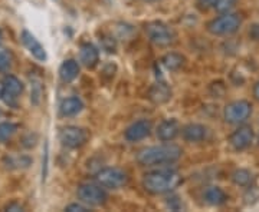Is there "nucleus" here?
Here are the masks:
<instances>
[{"label": "nucleus", "instance_id": "obj_1", "mask_svg": "<svg viewBox=\"0 0 259 212\" xmlns=\"http://www.w3.org/2000/svg\"><path fill=\"white\" fill-rule=\"evenodd\" d=\"M182 154H183L182 148L167 142V144L141 149L136 159L141 166L168 165V164L177 162L182 158Z\"/></svg>", "mask_w": 259, "mask_h": 212}, {"label": "nucleus", "instance_id": "obj_2", "mask_svg": "<svg viewBox=\"0 0 259 212\" xmlns=\"http://www.w3.org/2000/svg\"><path fill=\"white\" fill-rule=\"evenodd\" d=\"M182 182L183 178L175 169H158L146 174L141 184L150 194L161 195L175 191Z\"/></svg>", "mask_w": 259, "mask_h": 212}, {"label": "nucleus", "instance_id": "obj_3", "mask_svg": "<svg viewBox=\"0 0 259 212\" xmlns=\"http://www.w3.org/2000/svg\"><path fill=\"white\" fill-rule=\"evenodd\" d=\"M146 33L151 43L156 46L166 47L176 42V32L163 22H151L146 26Z\"/></svg>", "mask_w": 259, "mask_h": 212}, {"label": "nucleus", "instance_id": "obj_4", "mask_svg": "<svg viewBox=\"0 0 259 212\" xmlns=\"http://www.w3.org/2000/svg\"><path fill=\"white\" fill-rule=\"evenodd\" d=\"M242 19L239 15L235 13H223L222 16L213 19L207 25V30L214 36H228L235 33L241 28Z\"/></svg>", "mask_w": 259, "mask_h": 212}, {"label": "nucleus", "instance_id": "obj_5", "mask_svg": "<svg viewBox=\"0 0 259 212\" xmlns=\"http://www.w3.org/2000/svg\"><path fill=\"white\" fill-rule=\"evenodd\" d=\"M95 181L102 188L107 189H120L128 182V175L120 168H104L95 174Z\"/></svg>", "mask_w": 259, "mask_h": 212}, {"label": "nucleus", "instance_id": "obj_6", "mask_svg": "<svg viewBox=\"0 0 259 212\" xmlns=\"http://www.w3.org/2000/svg\"><path fill=\"white\" fill-rule=\"evenodd\" d=\"M76 195L81 202L90 206H101L108 199L105 188H102L100 184H90V182L79 185L76 189Z\"/></svg>", "mask_w": 259, "mask_h": 212}, {"label": "nucleus", "instance_id": "obj_7", "mask_svg": "<svg viewBox=\"0 0 259 212\" xmlns=\"http://www.w3.org/2000/svg\"><path fill=\"white\" fill-rule=\"evenodd\" d=\"M252 113V105L248 101H235L226 105L223 116L225 120L231 125H239L249 119Z\"/></svg>", "mask_w": 259, "mask_h": 212}, {"label": "nucleus", "instance_id": "obj_8", "mask_svg": "<svg viewBox=\"0 0 259 212\" xmlns=\"http://www.w3.org/2000/svg\"><path fill=\"white\" fill-rule=\"evenodd\" d=\"M90 138L88 130L78 126H65L59 132V140L61 144L66 148H81L87 144V140Z\"/></svg>", "mask_w": 259, "mask_h": 212}, {"label": "nucleus", "instance_id": "obj_9", "mask_svg": "<svg viewBox=\"0 0 259 212\" xmlns=\"http://www.w3.org/2000/svg\"><path fill=\"white\" fill-rule=\"evenodd\" d=\"M23 92V83L20 82L16 76L9 75L3 81V95L2 99L9 106H16L18 105L19 96Z\"/></svg>", "mask_w": 259, "mask_h": 212}, {"label": "nucleus", "instance_id": "obj_10", "mask_svg": "<svg viewBox=\"0 0 259 212\" xmlns=\"http://www.w3.org/2000/svg\"><path fill=\"white\" fill-rule=\"evenodd\" d=\"M153 129V123L151 120L148 119H140L134 123H131L128 128L125 129V133L124 136L128 142H139V140H143L144 138H147L150 135V132Z\"/></svg>", "mask_w": 259, "mask_h": 212}, {"label": "nucleus", "instance_id": "obj_11", "mask_svg": "<svg viewBox=\"0 0 259 212\" xmlns=\"http://www.w3.org/2000/svg\"><path fill=\"white\" fill-rule=\"evenodd\" d=\"M253 140V130L249 126H241L239 129H236L229 138V144L233 149L236 151H243L249 147Z\"/></svg>", "mask_w": 259, "mask_h": 212}, {"label": "nucleus", "instance_id": "obj_12", "mask_svg": "<svg viewBox=\"0 0 259 212\" xmlns=\"http://www.w3.org/2000/svg\"><path fill=\"white\" fill-rule=\"evenodd\" d=\"M22 42H23V45L30 52V55L33 56L36 60H39V62H45L47 60L48 55L45 47L39 43V40L30 32H28V30L22 32Z\"/></svg>", "mask_w": 259, "mask_h": 212}, {"label": "nucleus", "instance_id": "obj_13", "mask_svg": "<svg viewBox=\"0 0 259 212\" xmlns=\"http://www.w3.org/2000/svg\"><path fill=\"white\" fill-rule=\"evenodd\" d=\"M180 132V125L176 119H166L160 122V125L156 129V135L163 142H170L176 138Z\"/></svg>", "mask_w": 259, "mask_h": 212}, {"label": "nucleus", "instance_id": "obj_14", "mask_svg": "<svg viewBox=\"0 0 259 212\" xmlns=\"http://www.w3.org/2000/svg\"><path fill=\"white\" fill-rule=\"evenodd\" d=\"M100 60V52L98 49L94 46L93 43H83L79 49V62L85 67L93 69L94 66L98 63Z\"/></svg>", "mask_w": 259, "mask_h": 212}, {"label": "nucleus", "instance_id": "obj_15", "mask_svg": "<svg viewBox=\"0 0 259 212\" xmlns=\"http://www.w3.org/2000/svg\"><path fill=\"white\" fill-rule=\"evenodd\" d=\"M79 75V63L74 59H68L59 66V78L64 83L74 82Z\"/></svg>", "mask_w": 259, "mask_h": 212}, {"label": "nucleus", "instance_id": "obj_16", "mask_svg": "<svg viewBox=\"0 0 259 212\" xmlns=\"http://www.w3.org/2000/svg\"><path fill=\"white\" fill-rule=\"evenodd\" d=\"M206 133H207V129L200 123H189L182 130V135L186 142H192V144L202 142L206 138Z\"/></svg>", "mask_w": 259, "mask_h": 212}, {"label": "nucleus", "instance_id": "obj_17", "mask_svg": "<svg viewBox=\"0 0 259 212\" xmlns=\"http://www.w3.org/2000/svg\"><path fill=\"white\" fill-rule=\"evenodd\" d=\"M148 98H150V101L154 102V103H158V105L160 103H166L171 98V89L167 86L166 83L158 82L150 88Z\"/></svg>", "mask_w": 259, "mask_h": 212}, {"label": "nucleus", "instance_id": "obj_18", "mask_svg": "<svg viewBox=\"0 0 259 212\" xmlns=\"http://www.w3.org/2000/svg\"><path fill=\"white\" fill-rule=\"evenodd\" d=\"M82 109H83V103L78 96L66 98V99L62 101L61 106H59L61 115H62V116H66V118L78 115V113L82 111Z\"/></svg>", "mask_w": 259, "mask_h": 212}, {"label": "nucleus", "instance_id": "obj_19", "mask_svg": "<svg viewBox=\"0 0 259 212\" xmlns=\"http://www.w3.org/2000/svg\"><path fill=\"white\" fill-rule=\"evenodd\" d=\"M203 198L206 202L213 206H219L222 203L226 202L228 196L223 192V189H221L219 186H209L206 188L203 192Z\"/></svg>", "mask_w": 259, "mask_h": 212}, {"label": "nucleus", "instance_id": "obj_20", "mask_svg": "<svg viewBox=\"0 0 259 212\" xmlns=\"http://www.w3.org/2000/svg\"><path fill=\"white\" fill-rule=\"evenodd\" d=\"M161 63H163L164 67L168 69V70H177V69H180L182 66L185 65V57L180 55V53L171 52V53H167V55L161 59Z\"/></svg>", "mask_w": 259, "mask_h": 212}, {"label": "nucleus", "instance_id": "obj_21", "mask_svg": "<svg viewBox=\"0 0 259 212\" xmlns=\"http://www.w3.org/2000/svg\"><path fill=\"white\" fill-rule=\"evenodd\" d=\"M232 181L233 184L239 185V186H248L252 181V174L248 169H236L232 174Z\"/></svg>", "mask_w": 259, "mask_h": 212}, {"label": "nucleus", "instance_id": "obj_22", "mask_svg": "<svg viewBox=\"0 0 259 212\" xmlns=\"http://www.w3.org/2000/svg\"><path fill=\"white\" fill-rule=\"evenodd\" d=\"M18 130V125L12 123V122H3L0 123V142H6L10 139Z\"/></svg>", "mask_w": 259, "mask_h": 212}, {"label": "nucleus", "instance_id": "obj_23", "mask_svg": "<svg viewBox=\"0 0 259 212\" xmlns=\"http://www.w3.org/2000/svg\"><path fill=\"white\" fill-rule=\"evenodd\" d=\"M12 65V53L8 49L0 46V72L8 70Z\"/></svg>", "mask_w": 259, "mask_h": 212}, {"label": "nucleus", "instance_id": "obj_24", "mask_svg": "<svg viewBox=\"0 0 259 212\" xmlns=\"http://www.w3.org/2000/svg\"><path fill=\"white\" fill-rule=\"evenodd\" d=\"M236 5V0H218V3L214 5V9L221 13H229Z\"/></svg>", "mask_w": 259, "mask_h": 212}, {"label": "nucleus", "instance_id": "obj_25", "mask_svg": "<svg viewBox=\"0 0 259 212\" xmlns=\"http://www.w3.org/2000/svg\"><path fill=\"white\" fill-rule=\"evenodd\" d=\"M65 211L69 212H85L88 211V206H85L82 203H71L65 208Z\"/></svg>", "mask_w": 259, "mask_h": 212}, {"label": "nucleus", "instance_id": "obj_26", "mask_svg": "<svg viewBox=\"0 0 259 212\" xmlns=\"http://www.w3.org/2000/svg\"><path fill=\"white\" fill-rule=\"evenodd\" d=\"M48 174V147L47 151H45V162H44V168H42V178H44V181H45V178H47Z\"/></svg>", "mask_w": 259, "mask_h": 212}, {"label": "nucleus", "instance_id": "obj_27", "mask_svg": "<svg viewBox=\"0 0 259 212\" xmlns=\"http://www.w3.org/2000/svg\"><path fill=\"white\" fill-rule=\"evenodd\" d=\"M200 2V5L204 6V8H214V5L218 3V0H199Z\"/></svg>", "mask_w": 259, "mask_h": 212}, {"label": "nucleus", "instance_id": "obj_28", "mask_svg": "<svg viewBox=\"0 0 259 212\" xmlns=\"http://www.w3.org/2000/svg\"><path fill=\"white\" fill-rule=\"evenodd\" d=\"M8 211H23V208L18 205V203H12V205H8V208H6Z\"/></svg>", "mask_w": 259, "mask_h": 212}, {"label": "nucleus", "instance_id": "obj_29", "mask_svg": "<svg viewBox=\"0 0 259 212\" xmlns=\"http://www.w3.org/2000/svg\"><path fill=\"white\" fill-rule=\"evenodd\" d=\"M253 96H255V99L259 101V82L255 85V88H253Z\"/></svg>", "mask_w": 259, "mask_h": 212}, {"label": "nucleus", "instance_id": "obj_30", "mask_svg": "<svg viewBox=\"0 0 259 212\" xmlns=\"http://www.w3.org/2000/svg\"><path fill=\"white\" fill-rule=\"evenodd\" d=\"M2 95H3V85H0V98H2Z\"/></svg>", "mask_w": 259, "mask_h": 212}, {"label": "nucleus", "instance_id": "obj_31", "mask_svg": "<svg viewBox=\"0 0 259 212\" xmlns=\"http://www.w3.org/2000/svg\"><path fill=\"white\" fill-rule=\"evenodd\" d=\"M0 42H2V30H0Z\"/></svg>", "mask_w": 259, "mask_h": 212}, {"label": "nucleus", "instance_id": "obj_32", "mask_svg": "<svg viewBox=\"0 0 259 212\" xmlns=\"http://www.w3.org/2000/svg\"><path fill=\"white\" fill-rule=\"evenodd\" d=\"M146 2H153V0H146Z\"/></svg>", "mask_w": 259, "mask_h": 212}]
</instances>
